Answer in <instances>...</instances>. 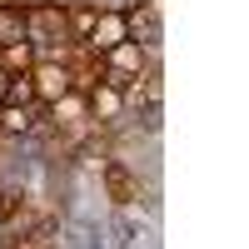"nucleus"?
I'll return each instance as SVG.
<instances>
[{"instance_id": "obj_1", "label": "nucleus", "mask_w": 249, "mask_h": 249, "mask_svg": "<svg viewBox=\"0 0 249 249\" xmlns=\"http://www.w3.org/2000/svg\"><path fill=\"white\" fill-rule=\"evenodd\" d=\"M25 40L35 45V55L65 60V50H70L65 5H55V0H30V5H25Z\"/></svg>"}, {"instance_id": "obj_2", "label": "nucleus", "mask_w": 249, "mask_h": 249, "mask_svg": "<svg viewBox=\"0 0 249 249\" xmlns=\"http://www.w3.org/2000/svg\"><path fill=\"white\" fill-rule=\"evenodd\" d=\"M100 65H105V75H100V80H110V85H120L124 95H130V85H135V80L155 65V55L144 50V45H135V40H120L115 50L100 55Z\"/></svg>"}, {"instance_id": "obj_3", "label": "nucleus", "mask_w": 249, "mask_h": 249, "mask_svg": "<svg viewBox=\"0 0 249 249\" xmlns=\"http://www.w3.org/2000/svg\"><path fill=\"white\" fill-rule=\"evenodd\" d=\"M25 75H30V85H35V100H40V105H55L60 95H70V90H75L70 65H65V60H55V55H40Z\"/></svg>"}, {"instance_id": "obj_4", "label": "nucleus", "mask_w": 249, "mask_h": 249, "mask_svg": "<svg viewBox=\"0 0 249 249\" xmlns=\"http://www.w3.org/2000/svg\"><path fill=\"white\" fill-rule=\"evenodd\" d=\"M85 110H90V120L100 124V130H115V124L130 115V95H124L120 85H110V80H100L95 90H85Z\"/></svg>"}, {"instance_id": "obj_5", "label": "nucleus", "mask_w": 249, "mask_h": 249, "mask_svg": "<svg viewBox=\"0 0 249 249\" xmlns=\"http://www.w3.org/2000/svg\"><path fill=\"white\" fill-rule=\"evenodd\" d=\"M120 40H130V30H124V10H115V5H100V15H95V25H90V35L80 40V45H90L95 55H105V50H115Z\"/></svg>"}, {"instance_id": "obj_6", "label": "nucleus", "mask_w": 249, "mask_h": 249, "mask_svg": "<svg viewBox=\"0 0 249 249\" xmlns=\"http://www.w3.org/2000/svg\"><path fill=\"white\" fill-rule=\"evenodd\" d=\"M100 175H105V195H110L115 204H140V199H144V184H140V175L130 170V164L105 160V164H100Z\"/></svg>"}, {"instance_id": "obj_7", "label": "nucleus", "mask_w": 249, "mask_h": 249, "mask_svg": "<svg viewBox=\"0 0 249 249\" xmlns=\"http://www.w3.org/2000/svg\"><path fill=\"white\" fill-rule=\"evenodd\" d=\"M124 30H130L135 45L155 50V45H160V5H155V0H140V5H130V10H124Z\"/></svg>"}, {"instance_id": "obj_8", "label": "nucleus", "mask_w": 249, "mask_h": 249, "mask_svg": "<svg viewBox=\"0 0 249 249\" xmlns=\"http://www.w3.org/2000/svg\"><path fill=\"white\" fill-rule=\"evenodd\" d=\"M0 249H55V219L35 214L25 230H10L5 239H0Z\"/></svg>"}, {"instance_id": "obj_9", "label": "nucleus", "mask_w": 249, "mask_h": 249, "mask_svg": "<svg viewBox=\"0 0 249 249\" xmlns=\"http://www.w3.org/2000/svg\"><path fill=\"white\" fill-rule=\"evenodd\" d=\"M40 124H45V105H0V135H35Z\"/></svg>"}, {"instance_id": "obj_10", "label": "nucleus", "mask_w": 249, "mask_h": 249, "mask_svg": "<svg viewBox=\"0 0 249 249\" xmlns=\"http://www.w3.org/2000/svg\"><path fill=\"white\" fill-rule=\"evenodd\" d=\"M35 60L40 55H35L30 40H5V45H0V70H5V75H25Z\"/></svg>"}, {"instance_id": "obj_11", "label": "nucleus", "mask_w": 249, "mask_h": 249, "mask_svg": "<svg viewBox=\"0 0 249 249\" xmlns=\"http://www.w3.org/2000/svg\"><path fill=\"white\" fill-rule=\"evenodd\" d=\"M5 40H25V5L20 0H0V45Z\"/></svg>"}, {"instance_id": "obj_12", "label": "nucleus", "mask_w": 249, "mask_h": 249, "mask_svg": "<svg viewBox=\"0 0 249 249\" xmlns=\"http://www.w3.org/2000/svg\"><path fill=\"white\" fill-rule=\"evenodd\" d=\"M95 15H100V5H90V0H80V5H65V30H70V40H85V35H90V25H95Z\"/></svg>"}, {"instance_id": "obj_13", "label": "nucleus", "mask_w": 249, "mask_h": 249, "mask_svg": "<svg viewBox=\"0 0 249 249\" xmlns=\"http://www.w3.org/2000/svg\"><path fill=\"white\" fill-rule=\"evenodd\" d=\"M0 105H35L30 75H10V80H5V100H0Z\"/></svg>"}, {"instance_id": "obj_14", "label": "nucleus", "mask_w": 249, "mask_h": 249, "mask_svg": "<svg viewBox=\"0 0 249 249\" xmlns=\"http://www.w3.org/2000/svg\"><path fill=\"white\" fill-rule=\"evenodd\" d=\"M5 80H10V75H5V70H0V100H5Z\"/></svg>"}]
</instances>
